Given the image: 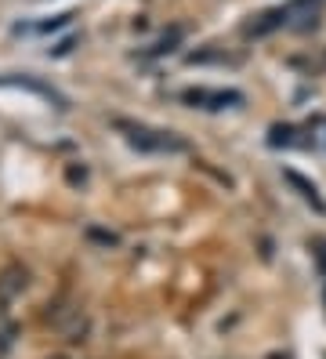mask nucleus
<instances>
[{
    "label": "nucleus",
    "instance_id": "7",
    "mask_svg": "<svg viewBox=\"0 0 326 359\" xmlns=\"http://www.w3.org/2000/svg\"><path fill=\"white\" fill-rule=\"evenodd\" d=\"M315 255H319V265H322V272H326V243H315Z\"/></svg>",
    "mask_w": 326,
    "mask_h": 359
},
{
    "label": "nucleus",
    "instance_id": "4",
    "mask_svg": "<svg viewBox=\"0 0 326 359\" xmlns=\"http://www.w3.org/2000/svg\"><path fill=\"white\" fill-rule=\"evenodd\" d=\"M22 287H26V269H18V265H11L4 276H0V302H8L11 294H18Z\"/></svg>",
    "mask_w": 326,
    "mask_h": 359
},
{
    "label": "nucleus",
    "instance_id": "6",
    "mask_svg": "<svg viewBox=\"0 0 326 359\" xmlns=\"http://www.w3.org/2000/svg\"><path fill=\"white\" fill-rule=\"evenodd\" d=\"M308 135H312V145H326V116L308 120Z\"/></svg>",
    "mask_w": 326,
    "mask_h": 359
},
{
    "label": "nucleus",
    "instance_id": "2",
    "mask_svg": "<svg viewBox=\"0 0 326 359\" xmlns=\"http://www.w3.org/2000/svg\"><path fill=\"white\" fill-rule=\"evenodd\" d=\"M189 105H200V109H229V105H239L243 95L239 91H207V88H196L182 95Z\"/></svg>",
    "mask_w": 326,
    "mask_h": 359
},
{
    "label": "nucleus",
    "instance_id": "5",
    "mask_svg": "<svg viewBox=\"0 0 326 359\" xmlns=\"http://www.w3.org/2000/svg\"><path fill=\"white\" fill-rule=\"evenodd\" d=\"M294 135H297L294 128H272L269 145H297V138H294Z\"/></svg>",
    "mask_w": 326,
    "mask_h": 359
},
{
    "label": "nucleus",
    "instance_id": "3",
    "mask_svg": "<svg viewBox=\"0 0 326 359\" xmlns=\"http://www.w3.org/2000/svg\"><path fill=\"white\" fill-rule=\"evenodd\" d=\"M283 178H287V182H290V185L297 189V193H301V200H308V203H312V207L319 210V215H326V200L319 196V189H315V185H312L308 178H301L297 171H283Z\"/></svg>",
    "mask_w": 326,
    "mask_h": 359
},
{
    "label": "nucleus",
    "instance_id": "1",
    "mask_svg": "<svg viewBox=\"0 0 326 359\" xmlns=\"http://www.w3.org/2000/svg\"><path fill=\"white\" fill-rule=\"evenodd\" d=\"M116 128L127 135V142L135 149H145V153H185L189 145L170 135V131H156V128H145V123H130V120H116Z\"/></svg>",
    "mask_w": 326,
    "mask_h": 359
}]
</instances>
